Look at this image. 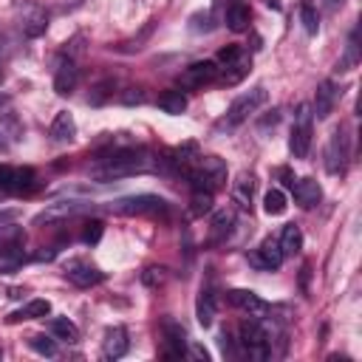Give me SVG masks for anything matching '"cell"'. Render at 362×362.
<instances>
[{"instance_id": "obj_39", "label": "cell", "mask_w": 362, "mask_h": 362, "mask_svg": "<svg viewBox=\"0 0 362 362\" xmlns=\"http://www.w3.org/2000/svg\"><path fill=\"white\" fill-rule=\"evenodd\" d=\"M122 102H124V105H141V102H144V90H141V88H127V90L122 93Z\"/></svg>"}, {"instance_id": "obj_25", "label": "cell", "mask_w": 362, "mask_h": 362, "mask_svg": "<svg viewBox=\"0 0 362 362\" xmlns=\"http://www.w3.org/2000/svg\"><path fill=\"white\" fill-rule=\"evenodd\" d=\"M249 17H252V14H249V6H243L240 0H235V3L226 8V28L240 34V31L249 28Z\"/></svg>"}, {"instance_id": "obj_2", "label": "cell", "mask_w": 362, "mask_h": 362, "mask_svg": "<svg viewBox=\"0 0 362 362\" xmlns=\"http://www.w3.org/2000/svg\"><path fill=\"white\" fill-rule=\"evenodd\" d=\"M184 175L189 178L192 189H209V192H215V189H221L226 184V164L218 156H198L195 164Z\"/></svg>"}, {"instance_id": "obj_12", "label": "cell", "mask_w": 362, "mask_h": 362, "mask_svg": "<svg viewBox=\"0 0 362 362\" xmlns=\"http://www.w3.org/2000/svg\"><path fill=\"white\" fill-rule=\"evenodd\" d=\"M226 300H229V305L246 311L249 317H263L269 311V305L255 291H249V288H232V291H226Z\"/></svg>"}, {"instance_id": "obj_6", "label": "cell", "mask_w": 362, "mask_h": 362, "mask_svg": "<svg viewBox=\"0 0 362 362\" xmlns=\"http://www.w3.org/2000/svg\"><path fill=\"white\" fill-rule=\"evenodd\" d=\"M37 184V173L31 167H11V164H0V189L3 192H28Z\"/></svg>"}, {"instance_id": "obj_17", "label": "cell", "mask_w": 362, "mask_h": 362, "mask_svg": "<svg viewBox=\"0 0 362 362\" xmlns=\"http://www.w3.org/2000/svg\"><path fill=\"white\" fill-rule=\"evenodd\" d=\"M249 68H252L249 54H240L238 59L223 62V68H218V76H215V79H221V85H238V82L249 74Z\"/></svg>"}, {"instance_id": "obj_21", "label": "cell", "mask_w": 362, "mask_h": 362, "mask_svg": "<svg viewBox=\"0 0 362 362\" xmlns=\"http://www.w3.org/2000/svg\"><path fill=\"white\" fill-rule=\"evenodd\" d=\"M277 243H280L283 257H294V255L303 249V232H300V226H297V223H286Z\"/></svg>"}, {"instance_id": "obj_33", "label": "cell", "mask_w": 362, "mask_h": 362, "mask_svg": "<svg viewBox=\"0 0 362 362\" xmlns=\"http://www.w3.org/2000/svg\"><path fill=\"white\" fill-rule=\"evenodd\" d=\"M300 20H303V28H305L308 34H317V31H320V17H317V8H314L308 0H303V3H300Z\"/></svg>"}, {"instance_id": "obj_24", "label": "cell", "mask_w": 362, "mask_h": 362, "mask_svg": "<svg viewBox=\"0 0 362 362\" xmlns=\"http://www.w3.org/2000/svg\"><path fill=\"white\" fill-rule=\"evenodd\" d=\"M252 192H255V175L252 173H240L238 181L232 184V198L238 201V206L249 209L252 206Z\"/></svg>"}, {"instance_id": "obj_7", "label": "cell", "mask_w": 362, "mask_h": 362, "mask_svg": "<svg viewBox=\"0 0 362 362\" xmlns=\"http://www.w3.org/2000/svg\"><path fill=\"white\" fill-rule=\"evenodd\" d=\"M215 76H218V62L215 59H201V62H192L189 68H184L178 74V85L189 88V90H198L206 82H215Z\"/></svg>"}, {"instance_id": "obj_10", "label": "cell", "mask_w": 362, "mask_h": 362, "mask_svg": "<svg viewBox=\"0 0 362 362\" xmlns=\"http://www.w3.org/2000/svg\"><path fill=\"white\" fill-rule=\"evenodd\" d=\"M249 263H252L255 269H263V272H274V269H280V263H283L280 243H277L274 238H266V240L249 255Z\"/></svg>"}, {"instance_id": "obj_9", "label": "cell", "mask_w": 362, "mask_h": 362, "mask_svg": "<svg viewBox=\"0 0 362 362\" xmlns=\"http://www.w3.org/2000/svg\"><path fill=\"white\" fill-rule=\"evenodd\" d=\"M90 209H93L90 201H57V204H48V206L34 218V223H51V221H62V218L82 215V212H90Z\"/></svg>"}, {"instance_id": "obj_26", "label": "cell", "mask_w": 362, "mask_h": 362, "mask_svg": "<svg viewBox=\"0 0 362 362\" xmlns=\"http://www.w3.org/2000/svg\"><path fill=\"white\" fill-rule=\"evenodd\" d=\"M359 65V42H356V31L348 37V45H345V51H342V57L337 59V65H334V71L337 74H348V71H354Z\"/></svg>"}, {"instance_id": "obj_22", "label": "cell", "mask_w": 362, "mask_h": 362, "mask_svg": "<svg viewBox=\"0 0 362 362\" xmlns=\"http://www.w3.org/2000/svg\"><path fill=\"white\" fill-rule=\"evenodd\" d=\"M23 263H25V252H23L20 243L0 246V274H11V272H17Z\"/></svg>"}, {"instance_id": "obj_18", "label": "cell", "mask_w": 362, "mask_h": 362, "mask_svg": "<svg viewBox=\"0 0 362 362\" xmlns=\"http://www.w3.org/2000/svg\"><path fill=\"white\" fill-rule=\"evenodd\" d=\"M76 79H79V68L74 65V59H62L57 74H54V90L59 96H68L76 88Z\"/></svg>"}, {"instance_id": "obj_37", "label": "cell", "mask_w": 362, "mask_h": 362, "mask_svg": "<svg viewBox=\"0 0 362 362\" xmlns=\"http://www.w3.org/2000/svg\"><path fill=\"white\" fill-rule=\"evenodd\" d=\"M102 229H105L102 221H88L85 229H82V240H85V243H96V240L102 238Z\"/></svg>"}, {"instance_id": "obj_45", "label": "cell", "mask_w": 362, "mask_h": 362, "mask_svg": "<svg viewBox=\"0 0 362 362\" xmlns=\"http://www.w3.org/2000/svg\"><path fill=\"white\" fill-rule=\"evenodd\" d=\"M263 3H266V6H272V8H277V6H280V0H263Z\"/></svg>"}, {"instance_id": "obj_38", "label": "cell", "mask_w": 362, "mask_h": 362, "mask_svg": "<svg viewBox=\"0 0 362 362\" xmlns=\"http://www.w3.org/2000/svg\"><path fill=\"white\" fill-rule=\"evenodd\" d=\"M240 54H243L240 45H226V48L218 51V62H221V65H223V62H232V59H238Z\"/></svg>"}, {"instance_id": "obj_46", "label": "cell", "mask_w": 362, "mask_h": 362, "mask_svg": "<svg viewBox=\"0 0 362 362\" xmlns=\"http://www.w3.org/2000/svg\"><path fill=\"white\" fill-rule=\"evenodd\" d=\"M0 356H3V348H0Z\"/></svg>"}, {"instance_id": "obj_43", "label": "cell", "mask_w": 362, "mask_h": 362, "mask_svg": "<svg viewBox=\"0 0 362 362\" xmlns=\"http://www.w3.org/2000/svg\"><path fill=\"white\" fill-rule=\"evenodd\" d=\"M17 221V209H0V223H11Z\"/></svg>"}, {"instance_id": "obj_23", "label": "cell", "mask_w": 362, "mask_h": 362, "mask_svg": "<svg viewBox=\"0 0 362 362\" xmlns=\"http://www.w3.org/2000/svg\"><path fill=\"white\" fill-rule=\"evenodd\" d=\"M51 314V303L48 300H31L23 308H17L14 314H8V322H23V320H40Z\"/></svg>"}, {"instance_id": "obj_4", "label": "cell", "mask_w": 362, "mask_h": 362, "mask_svg": "<svg viewBox=\"0 0 362 362\" xmlns=\"http://www.w3.org/2000/svg\"><path fill=\"white\" fill-rule=\"evenodd\" d=\"M311 122H314L311 107H308L305 102L297 105L294 127H291V139H288V150H291L294 158H305L308 150H311Z\"/></svg>"}, {"instance_id": "obj_15", "label": "cell", "mask_w": 362, "mask_h": 362, "mask_svg": "<svg viewBox=\"0 0 362 362\" xmlns=\"http://www.w3.org/2000/svg\"><path fill=\"white\" fill-rule=\"evenodd\" d=\"M291 192H294V201H297L303 209L317 206L320 198H322V187H320V181H314V178H297V181L291 184Z\"/></svg>"}, {"instance_id": "obj_3", "label": "cell", "mask_w": 362, "mask_h": 362, "mask_svg": "<svg viewBox=\"0 0 362 362\" xmlns=\"http://www.w3.org/2000/svg\"><path fill=\"white\" fill-rule=\"evenodd\" d=\"M110 212L116 215H167V201L158 195H127L110 204Z\"/></svg>"}, {"instance_id": "obj_34", "label": "cell", "mask_w": 362, "mask_h": 362, "mask_svg": "<svg viewBox=\"0 0 362 362\" xmlns=\"http://www.w3.org/2000/svg\"><path fill=\"white\" fill-rule=\"evenodd\" d=\"M28 345H31V351H37L40 356H57V342H54L51 337H45V334L28 337Z\"/></svg>"}, {"instance_id": "obj_16", "label": "cell", "mask_w": 362, "mask_h": 362, "mask_svg": "<svg viewBox=\"0 0 362 362\" xmlns=\"http://www.w3.org/2000/svg\"><path fill=\"white\" fill-rule=\"evenodd\" d=\"M215 311H218V294L212 286H204L198 291V300H195V317L204 328H209L215 322Z\"/></svg>"}, {"instance_id": "obj_27", "label": "cell", "mask_w": 362, "mask_h": 362, "mask_svg": "<svg viewBox=\"0 0 362 362\" xmlns=\"http://www.w3.org/2000/svg\"><path fill=\"white\" fill-rule=\"evenodd\" d=\"M232 226H235V212H232V209H221V212H215V215H212V232H209V240H212V243L223 240V238L232 232Z\"/></svg>"}, {"instance_id": "obj_36", "label": "cell", "mask_w": 362, "mask_h": 362, "mask_svg": "<svg viewBox=\"0 0 362 362\" xmlns=\"http://www.w3.org/2000/svg\"><path fill=\"white\" fill-rule=\"evenodd\" d=\"M8 243H23V229L0 223V246H8Z\"/></svg>"}, {"instance_id": "obj_19", "label": "cell", "mask_w": 362, "mask_h": 362, "mask_svg": "<svg viewBox=\"0 0 362 362\" xmlns=\"http://www.w3.org/2000/svg\"><path fill=\"white\" fill-rule=\"evenodd\" d=\"M334 102H337V88H334V82H320V88H317V96H314V107H311V113L317 116V119H328L331 116V110H334Z\"/></svg>"}, {"instance_id": "obj_20", "label": "cell", "mask_w": 362, "mask_h": 362, "mask_svg": "<svg viewBox=\"0 0 362 362\" xmlns=\"http://www.w3.org/2000/svg\"><path fill=\"white\" fill-rule=\"evenodd\" d=\"M51 139L59 141V144L76 139V122H74V116H71L68 110H59V113L54 116V122H51Z\"/></svg>"}, {"instance_id": "obj_42", "label": "cell", "mask_w": 362, "mask_h": 362, "mask_svg": "<svg viewBox=\"0 0 362 362\" xmlns=\"http://www.w3.org/2000/svg\"><path fill=\"white\" fill-rule=\"evenodd\" d=\"M107 88H113V85H110V82H105V85H96V88H93V93H90V102H93V105L105 102V99L110 96V90H107Z\"/></svg>"}, {"instance_id": "obj_31", "label": "cell", "mask_w": 362, "mask_h": 362, "mask_svg": "<svg viewBox=\"0 0 362 362\" xmlns=\"http://www.w3.org/2000/svg\"><path fill=\"white\" fill-rule=\"evenodd\" d=\"M206 212H212V192H209V189H192L189 215H192V218H204Z\"/></svg>"}, {"instance_id": "obj_14", "label": "cell", "mask_w": 362, "mask_h": 362, "mask_svg": "<svg viewBox=\"0 0 362 362\" xmlns=\"http://www.w3.org/2000/svg\"><path fill=\"white\" fill-rule=\"evenodd\" d=\"M130 348V339H127V331L122 325H113L105 331V339H102V356L105 359H119L124 356Z\"/></svg>"}, {"instance_id": "obj_13", "label": "cell", "mask_w": 362, "mask_h": 362, "mask_svg": "<svg viewBox=\"0 0 362 362\" xmlns=\"http://www.w3.org/2000/svg\"><path fill=\"white\" fill-rule=\"evenodd\" d=\"M161 331H164V339H167V345H170V348L164 351V356H167V359L184 356V345H187V331H184V325L167 317V320L161 322Z\"/></svg>"}, {"instance_id": "obj_44", "label": "cell", "mask_w": 362, "mask_h": 362, "mask_svg": "<svg viewBox=\"0 0 362 362\" xmlns=\"http://www.w3.org/2000/svg\"><path fill=\"white\" fill-rule=\"evenodd\" d=\"M325 3H328V6H331V8H339V6H342V3H345V0H325Z\"/></svg>"}, {"instance_id": "obj_8", "label": "cell", "mask_w": 362, "mask_h": 362, "mask_svg": "<svg viewBox=\"0 0 362 362\" xmlns=\"http://www.w3.org/2000/svg\"><path fill=\"white\" fill-rule=\"evenodd\" d=\"M345 164H348V136L342 127H337L328 139V147H325V170L331 175H342Z\"/></svg>"}, {"instance_id": "obj_28", "label": "cell", "mask_w": 362, "mask_h": 362, "mask_svg": "<svg viewBox=\"0 0 362 362\" xmlns=\"http://www.w3.org/2000/svg\"><path fill=\"white\" fill-rule=\"evenodd\" d=\"M48 331H51L57 339H62V342H79V328H76L68 317H54V320L48 322Z\"/></svg>"}, {"instance_id": "obj_41", "label": "cell", "mask_w": 362, "mask_h": 362, "mask_svg": "<svg viewBox=\"0 0 362 362\" xmlns=\"http://www.w3.org/2000/svg\"><path fill=\"white\" fill-rule=\"evenodd\" d=\"M150 31H153V23H147V25H144V31H141L136 40H130V42L124 45V51H139V48H141V42L150 37Z\"/></svg>"}, {"instance_id": "obj_35", "label": "cell", "mask_w": 362, "mask_h": 362, "mask_svg": "<svg viewBox=\"0 0 362 362\" xmlns=\"http://www.w3.org/2000/svg\"><path fill=\"white\" fill-rule=\"evenodd\" d=\"M164 280H167V269H161V266H150V269L141 272V283L150 286V288L153 286H161Z\"/></svg>"}, {"instance_id": "obj_30", "label": "cell", "mask_w": 362, "mask_h": 362, "mask_svg": "<svg viewBox=\"0 0 362 362\" xmlns=\"http://www.w3.org/2000/svg\"><path fill=\"white\" fill-rule=\"evenodd\" d=\"M286 206H288V201H286V192H283V189L272 187V189L263 195V209H266V215H283Z\"/></svg>"}, {"instance_id": "obj_29", "label": "cell", "mask_w": 362, "mask_h": 362, "mask_svg": "<svg viewBox=\"0 0 362 362\" xmlns=\"http://www.w3.org/2000/svg\"><path fill=\"white\" fill-rule=\"evenodd\" d=\"M158 107H161L164 113L178 116V113L187 110V96H184L181 90H164V93L158 96Z\"/></svg>"}, {"instance_id": "obj_32", "label": "cell", "mask_w": 362, "mask_h": 362, "mask_svg": "<svg viewBox=\"0 0 362 362\" xmlns=\"http://www.w3.org/2000/svg\"><path fill=\"white\" fill-rule=\"evenodd\" d=\"M45 28H48V17H45V11H34V14H28V17L23 20V31H25V37H42Z\"/></svg>"}, {"instance_id": "obj_11", "label": "cell", "mask_w": 362, "mask_h": 362, "mask_svg": "<svg viewBox=\"0 0 362 362\" xmlns=\"http://www.w3.org/2000/svg\"><path fill=\"white\" fill-rule=\"evenodd\" d=\"M65 277H68L74 286H79V288H90V286H96V283L105 280V274H102L96 266L82 263V260H71V263L65 266Z\"/></svg>"}, {"instance_id": "obj_5", "label": "cell", "mask_w": 362, "mask_h": 362, "mask_svg": "<svg viewBox=\"0 0 362 362\" xmlns=\"http://www.w3.org/2000/svg\"><path fill=\"white\" fill-rule=\"evenodd\" d=\"M266 99H269V93H266V88H252L249 93H240L232 105H229V110H226V119H223V124H229V127H235V124H240V122H246L260 105H266Z\"/></svg>"}, {"instance_id": "obj_1", "label": "cell", "mask_w": 362, "mask_h": 362, "mask_svg": "<svg viewBox=\"0 0 362 362\" xmlns=\"http://www.w3.org/2000/svg\"><path fill=\"white\" fill-rule=\"evenodd\" d=\"M158 167H161V158H153L147 150H119L107 158H99V164L90 167V175L96 181H116V178H127V175L158 170Z\"/></svg>"}, {"instance_id": "obj_40", "label": "cell", "mask_w": 362, "mask_h": 362, "mask_svg": "<svg viewBox=\"0 0 362 362\" xmlns=\"http://www.w3.org/2000/svg\"><path fill=\"white\" fill-rule=\"evenodd\" d=\"M187 354H189L192 359H198V362H209V351H206L201 342H189V345H187Z\"/></svg>"}]
</instances>
